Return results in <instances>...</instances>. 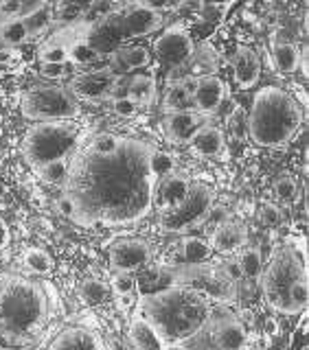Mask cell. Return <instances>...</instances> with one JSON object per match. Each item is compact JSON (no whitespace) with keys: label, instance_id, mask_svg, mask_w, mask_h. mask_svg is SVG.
<instances>
[{"label":"cell","instance_id":"cell-22","mask_svg":"<svg viewBox=\"0 0 309 350\" xmlns=\"http://www.w3.org/2000/svg\"><path fill=\"white\" fill-rule=\"evenodd\" d=\"M244 243H246V230H244V226L233 224V221H226L219 228H215L213 234H211V241H208L211 250L224 252V254L226 252L239 250Z\"/></svg>","mask_w":309,"mask_h":350},{"label":"cell","instance_id":"cell-39","mask_svg":"<svg viewBox=\"0 0 309 350\" xmlns=\"http://www.w3.org/2000/svg\"><path fill=\"white\" fill-rule=\"evenodd\" d=\"M69 59L73 64H90L97 59V53L88 46L86 40H73L69 44Z\"/></svg>","mask_w":309,"mask_h":350},{"label":"cell","instance_id":"cell-24","mask_svg":"<svg viewBox=\"0 0 309 350\" xmlns=\"http://www.w3.org/2000/svg\"><path fill=\"white\" fill-rule=\"evenodd\" d=\"M112 59V68L110 70H121V72H129V70H138V68H145L151 62V53L143 46H125V49H119L116 53L110 55Z\"/></svg>","mask_w":309,"mask_h":350},{"label":"cell","instance_id":"cell-7","mask_svg":"<svg viewBox=\"0 0 309 350\" xmlns=\"http://www.w3.org/2000/svg\"><path fill=\"white\" fill-rule=\"evenodd\" d=\"M22 114L36 123H62L79 114V103L69 88L53 83L33 85L22 96Z\"/></svg>","mask_w":309,"mask_h":350},{"label":"cell","instance_id":"cell-3","mask_svg":"<svg viewBox=\"0 0 309 350\" xmlns=\"http://www.w3.org/2000/svg\"><path fill=\"white\" fill-rule=\"evenodd\" d=\"M47 293L18 273H0V350H22L47 322Z\"/></svg>","mask_w":309,"mask_h":350},{"label":"cell","instance_id":"cell-35","mask_svg":"<svg viewBox=\"0 0 309 350\" xmlns=\"http://www.w3.org/2000/svg\"><path fill=\"white\" fill-rule=\"evenodd\" d=\"M108 295V287L106 282L97 280V278H90L86 280L82 287H79V298L86 306H95V304H101Z\"/></svg>","mask_w":309,"mask_h":350},{"label":"cell","instance_id":"cell-15","mask_svg":"<svg viewBox=\"0 0 309 350\" xmlns=\"http://www.w3.org/2000/svg\"><path fill=\"white\" fill-rule=\"evenodd\" d=\"M151 256V250L143 239H121L110 247V262L119 273L140 269Z\"/></svg>","mask_w":309,"mask_h":350},{"label":"cell","instance_id":"cell-32","mask_svg":"<svg viewBox=\"0 0 309 350\" xmlns=\"http://www.w3.org/2000/svg\"><path fill=\"white\" fill-rule=\"evenodd\" d=\"M25 265H27V269L29 271H33V273H49L51 269H53V256L49 254V252H44V250H40V247H31V250H27L25 252Z\"/></svg>","mask_w":309,"mask_h":350},{"label":"cell","instance_id":"cell-38","mask_svg":"<svg viewBox=\"0 0 309 350\" xmlns=\"http://www.w3.org/2000/svg\"><path fill=\"white\" fill-rule=\"evenodd\" d=\"M228 129H230V134H233L235 140L250 138V134H248V112L241 105H237L233 109V114L228 116Z\"/></svg>","mask_w":309,"mask_h":350},{"label":"cell","instance_id":"cell-34","mask_svg":"<svg viewBox=\"0 0 309 350\" xmlns=\"http://www.w3.org/2000/svg\"><path fill=\"white\" fill-rule=\"evenodd\" d=\"M173 169H175V162H173L171 153L160 151V149H153L151 158H149V171H151L153 178L160 182V180L167 178V175H171Z\"/></svg>","mask_w":309,"mask_h":350},{"label":"cell","instance_id":"cell-47","mask_svg":"<svg viewBox=\"0 0 309 350\" xmlns=\"http://www.w3.org/2000/svg\"><path fill=\"white\" fill-rule=\"evenodd\" d=\"M58 211H60V215L73 219V215H75V206H73V202L69 200V197L62 195L60 200H58Z\"/></svg>","mask_w":309,"mask_h":350},{"label":"cell","instance_id":"cell-30","mask_svg":"<svg viewBox=\"0 0 309 350\" xmlns=\"http://www.w3.org/2000/svg\"><path fill=\"white\" fill-rule=\"evenodd\" d=\"M272 57L281 72H294V70H299V66H301V53L290 42L277 44L272 51Z\"/></svg>","mask_w":309,"mask_h":350},{"label":"cell","instance_id":"cell-50","mask_svg":"<svg viewBox=\"0 0 309 350\" xmlns=\"http://www.w3.org/2000/svg\"><path fill=\"white\" fill-rule=\"evenodd\" d=\"M164 350H186V348H184V346H167Z\"/></svg>","mask_w":309,"mask_h":350},{"label":"cell","instance_id":"cell-23","mask_svg":"<svg viewBox=\"0 0 309 350\" xmlns=\"http://www.w3.org/2000/svg\"><path fill=\"white\" fill-rule=\"evenodd\" d=\"M129 342L136 350H164V342L145 317L136 315L129 324Z\"/></svg>","mask_w":309,"mask_h":350},{"label":"cell","instance_id":"cell-27","mask_svg":"<svg viewBox=\"0 0 309 350\" xmlns=\"http://www.w3.org/2000/svg\"><path fill=\"white\" fill-rule=\"evenodd\" d=\"M191 90L186 81H178V83H171L167 94L162 98V107L167 109V114L171 112H182V109H191Z\"/></svg>","mask_w":309,"mask_h":350},{"label":"cell","instance_id":"cell-36","mask_svg":"<svg viewBox=\"0 0 309 350\" xmlns=\"http://www.w3.org/2000/svg\"><path fill=\"white\" fill-rule=\"evenodd\" d=\"M38 55H40V62H47V64H66V62H69V44L58 42V40H51L49 44H44Z\"/></svg>","mask_w":309,"mask_h":350},{"label":"cell","instance_id":"cell-10","mask_svg":"<svg viewBox=\"0 0 309 350\" xmlns=\"http://www.w3.org/2000/svg\"><path fill=\"white\" fill-rule=\"evenodd\" d=\"M84 40L97 53V57H101V55H112L119 49H123V42L129 38L123 29V22H121V14L119 11H110L86 31Z\"/></svg>","mask_w":309,"mask_h":350},{"label":"cell","instance_id":"cell-41","mask_svg":"<svg viewBox=\"0 0 309 350\" xmlns=\"http://www.w3.org/2000/svg\"><path fill=\"white\" fill-rule=\"evenodd\" d=\"M66 72H69V64H47V62H40V75L44 77V79L58 81V79H64Z\"/></svg>","mask_w":309,"mask_h":350},{"label":"cell","instance_id":"cell-9","mask_svg":"<svg viewBox=\"0 0 309 350\" xmlns=\"http://www.w3.org/2000/svg\"><path fill=\"white\" fill-rule=\"evenodd\" d=\"M173 280L175 284H180V287L202 293L208 300H226L230 295V289H233V282L226 278V273L217 267L206 265V262L175 269Z\"/></svg>","mask_w":309,"mask_h":350},{"label":"cell","instance_id":"cell-40","mask_svg":"<svg viewBox=\"0 0 309 350\" xmlns=\"http://www.w3.org/2000/svg\"><path fill=\"white\" fill-rule=\"evenodd\" d=\"M296 193H299V184H296V180L290 173H283L281 178H277V182H274V195H277L281 202H292Z\"/></svg>","mask_w":309,"mask_h":350},{"label":"cell","instance_id":"cell-2","mask_svg":"<svg viewBox=\"0 0 309 350\" xmlns=\"http://www.w3.org/2000/svg\"><path fill=\"white\" fill-rule=\"evenodd\" d=\"M143 317L156 328L164 346H182L211 324L213 309L202 293L171 284L143 298Z\"/></svg>","mask_w":309,"mask_h":350},{"label":"cell","instance_id":"cell-20","mask_svg":"<svg viewBox=\"0 0 309 350\" xmlns=\"http://www.w3.org/2000/svg\"><path fill=\"white\" fill-rule=\"evenodd\" d=\"M158 211H169V208L178 206L184 202V197L189 195L191 182L184 178V175H167L164 180L158 182Z\"/></svg>","mask_w":309,"mask_h":350},{"label":"cell","instance_id":"cell-46","mask_svg":"<svg viewBox=\"0 0 309 350\" xmlns=\"http://www.w3.org/2000/svg\"><path fill=\"white\" fill-rule=\"evenodd\" d=\"M204 221H206L208 226H213V228H219L222 224L228 221V211H226L224 206H215V204H213V208L208 211V215H206Z\"/></svg>","mask_w":309,"mask_h":350},{"label":"cell","instance_id":"cell-21","mask_svg":"<svg viewBox=\"0 0 309 350\" xmlns=\"http://www.w3.org/2000/svg\"><path fill=\"white\" fill-rule=\"evenodd\" d=\"M224 145H226L224 131L215 125H204L189 142V149L200 158H215L224 151Z\"/></svg>","mask_w":309,"mask_h":350},{"label":"cell","instance_id":"cell-18","mask_svg":"<svg viewBox=\"0 0 309 350\" xmlns=\"http://www.w3.org/2000/svg\"><path fill=\"white\" fill-rule=\"evenodd\" d=\"M259 75H261V62L257 57V53L248 49V46H239L235 57H233V77H235V83L239 88H252L259 81Z\"/></svg>","mask_w":309,"mask_h":350},{"label":"cell","instance_id":"cell-45","mask_svg":"<svg viewBox=\"0 0 309 350\" xmlns=\"http://www.w3.org/2000/svg\"><path fill=\"white\" fill-rule=\"evenodd\" d=\"M259 219L263 226H277L281 221V211L274 204H263L259 211Z\"/></svg>","mask_w":309,"mask_h":350},{"label":"cell","instance_id":"cell-19","mask_svg":"<svg viewBox=\"0 0 309 350\" xmlns=\"http://www.w3.org/2000/svg\"><path fill=\"white\" fill-rule=\"evenodd\" d=\"M49 350H103V342L97 333L88 331V328H66L60 337L55 339Z\"/></svg>","mask_w":309,"mask_h":350},{"label":"cell","instance_id":"cell-13","mask_svg":"<svg viewBox=\"0 0 309 350\" xmlns=\"http://www.w3.org/2000/svg\"><path fill=\"white\" fill-rule=\"evenodd\" d=\"M191 90V103L195 105L197 114L217 112L226 96V83L217 75H202L197 79H186Z\"/></svg>","mask_w":309,"mask_h":350},{"label":"cell","instance_id":"cell-16","mask_svg":"<svg viewBox=\"0 0 309 350\" xmlns=\"http://www.w3.org/2000/svg\"><path fill=\"white\" fill-rule=\"evenodd\" d=\"M204 125L206 123L202 114L193 112V109H182V112H171L164 116L162 129L167 140L173 142V145H186Z\"/></svg>","mask_w":309,"mask_h":350},{"label":"cell","instance_id":"cell-48","mask_svg":"<svg viewBox=\"0 0 309 350\" xmlns=\"http://www.w3.org/2000/svg\"><path fill=\"white\" fill-rule=\"evenodd\" d=\"M9 239H11L9 226L5 224V219H0V250H5L9 245Z\"/></svg>","mask_w":309,"mask_h":350},{"label":"cell","instance_id":"cell-33","mask_svg":"<svg viewBox=\"0 0 309 350\" xmlns=\"http://www.w3.org/2000/svg\"><path fill=\"white\" fill-rule=\"evenodd\" d=\"M47 184H64L69 178V160H53L36 169Z\"/></svg>","mask_w":309,"mask_h":350},{"label":"cell","instance_id":"cell-6","mask_svg":"<svg viewBox=\"0 0 309 350\" xmlns=\"http://www.w3.org/2000/svg\"><path fill=\"white\" fill-rule=\"evenodd\" d=\"M259 280H261L263 295L272 304V309L285 313L290 289L296 282L307 280L305 262L292 247H283L281 252L274 254V258L268 262V267L261 271Z\"/></svg>","mask_w":309,"mask_h":350},{"label":"cell","instance_id":"cell-28","mask_svg":"<svg viewBox=\"0 0 309 350\" xmlns=\"http://www.w3.org/2000/svg\"><path fill=\"white\" fill-rule=\"evenodd\" d=\"M180 252L189 265H200V262L208 260V256H211V245L200 237H186L180 243Z\"/></svg>","mask_w":309,"mask_h":350},{"label":"cell","instance_id":"cell-26","mask_svg":"<svg viewBox=\"0 0 309 350\" xmlns=\"http://www.w3.org/2000/svg\"><path fill=\"white\" fill-rule=\"evenodd\" d=\"M53 20V9L47 3L31 5L22 11V22H25L29 36H38V33L47 31Z\"/></svg>","mask_w":309,"mask_h":350},{"label":"cell","instance_id":"cell-12","mask_svg":"<svg viewBox=\"0 0 309 350\" xmlns=\"http://www.w3.org/2000/svg\"><path fill=\"white\" fill-rule=\"evenodd\" d=\"M116 77L119 75L110 68L79 72L71 79L69 92L75 98H82V101H103V98H110V94H112Z\"/></svg>","mask_w":309,"mask_h":350},{"label":"cell","instance_id":"cell-17","mask_svg":"<svg viewBox=\"0 0 309 350\" xmlns=\"http://www.w3.org/2000/svg\"><path fill=\"white\" fill-rule=\"evenodd\" d=\"M211 337L217 350H246V328L233 315H224L219 320H211Z\"/></svg>","mask_w":309,"mask_h":350},{"label":"cell","instance_id":"cell-25","mask_svg":"<svg viewBox=\"0 0 309 350\" xmlns=\"http://www.w3.org/2000/svg\"><path fill=\"white\" fill-rule=\"evenodd\" d=\"M127 96L134 101L138 107H145L153 101L156 96V81L149 75H134L127 81Z\"/></svg>","mask_w":309,"mask_h":350},{"label":"cell","instance_id":"cell-31","mask_svg":"<svg viewBox=\"0 0 309 350\" xmlns=\"http://www.w3.org/2000/svg\"><path fill=\"white\" fill-rule=\"evenodd\" d=\"M241 278H259L263 271V256L257 247H248L241 252V256L237 260Z\"/></svg>","mask_w":309,"mask_h":350},{"label":"cell","instance_id":"cell-8","mask_svg":"<svg viewBox=\"0 0 309 350\" xmlns=\"http://www.w3.org/2000/svg\"><path fill=\"white\" fill-rule=\"evenodd\" d=\"M213 204H215V195L211 186L191 184L189 195L184 197V202L169 208V211H160L158 221L167 232H186V230L204 224Z\"/></svg>","mask_w":309,"mask_h":350},{"label":"cell","instance_id":"cell-4","mask_svg":"<svg viewBox=\"0 0 309 350\" xmlns=\"http://www.w3.org/2000/svg\"><path fill=\"white\" fill-rule=\"evenodd\" d=\"M303 125V109L296 98L279 85H263L252 98L248 134L259 147H281Z\"/></svg>","mask_w":309,"mask_h":350},{"label":"cell","instance_id":"cell-1","mask_svg":"<svg viewBox=\"0 0 309 350\" xmlns=\"http://www.w3.org/2000/svg\"><path fill=\"white\" fill-rule=\"evenodd\" d=\"M151 142L123 138L110 156L84 147L69 160L64 195L75 206L79 226H127L145 219L156 202L158 180L149 171Z\"/></svg>","mask_w":309,"mask_h":350},{"label":"cell","instance_id":"cell-43","mask_svg":"<svg viewBox=\"0 0 309 350\" xmlns=\"http://www.w3.org/2000/svg\"><path fill=\"white\" fill-rule=\"evenodd\" d=\"M112 289L119 295H129V293H134V289H136V280L132 278L129 273H116L114 280H112Z\"/></svg>","mask_w":309,"mask_h":350},{"label":"cell","instance_id":"cell-29","mask_svg":"<svg viewBox=\"0 0 309 350\" xmlns=\"http://www.w3.org/2000/svg\"><path fill=\"white\" fill-rule=\"evenodd\" d=\"M27 40H29V33L22 18H11V20L0 22V42H3L7 49L20 46V44Z\"/></svg>","mask_w":309,"mask_h":350},{"label":"cell","instance_id":"cell-5","mask_svg":"<svg viewBox=\"0 0 309 350\" xmlns=\"http://www.w3.org/2000/svg\"><path fill=\"white\" fill-rule=\"evenodd\" d=\"M75 145L77 136L66 123H36L22 140V156L38 169L53 160H69Z\"/></svg>","mask_w":309,"mask_h":350},{"label":"cell","instance_id":"cell-44","mask_svg":"<svg viewBox=\"0 0 309 350\" xmlns=\"http://www.w3.org/2000/svg\"><path fill=\"white\" fill-rule=\"evenodd\" d=\"M22 11H25V5L20 0H3L0 3V22L11 18H22Z\"/></svg>","mask_w":309,"mask_h":350},{"label":"cell","instance_id":"cell-37","mask_svg":"<svg viewBox=\"0 0 309 350\" xmlns=\"http://www.w3.org/2000/svg\"><path fill=\"white\" fill-rule=\"evenodd\" d=\"M121 140H123V136L103 131V134H97L90 142H88V147H90L95 153H99V156H110V153H114L121 147Z\"/></svg>","mask_w":309,"mask_h":350},{"label":"cell","instance_id":"cell-49","mask_svg":"<svg viewBox=\"0 0 309 350\" xmlns=\"http://www.w3.org/2000/svg\"><path fill=\"white\" fill-rule=\"evenodd\" d=\"M16 59V51L14 49H0V64H11Z\"/></svg>","mask_w":309,"mask_h":350},{"label":"cell","instance_id":"cell-11","mask_svg":"<svg viewBox=\"0 0 309 350\" xmlns=\"http://www.w3.org/2000/svg\"><path fill=\"white\" fill-rule=\"evenodd\" d=\"M153 53L158 55V59H162L169 66H182L189 59H193V40L182 25H173L169 29H164L158 40L153 42Z\"/></svg>","mask_w":309,"mask_h":350},{"label":"cell","instance_id":"cell-42","mask_svg":"<svg viewBox=\"0 0 309 350\" xmlns=\"http://www.w3.org/2000/svg\"><path fill=\"white\" fill-rule=\"evenodd\" d=\"M112 109H114V114H116V116L132 118V116H136L138 105H136L134 101H132L129 96H121V98H114V101H112Z\"/></svg>","mask_w":309,"mask_h":350},{"label":"cell","instance_id":"cell-14","mask_svg":"<svg viewBox=\"0 0 309 350\" xmlns=\"http://www.w3.org/2000/svg\"><path fill=\"white\" fill-rule=\"evenodd\" d=\"M127 38L149 36L162 25V14L151 3H132L119 11Z\"/></svg>","mask_w":309,"mask_h":350}]
</instances>
